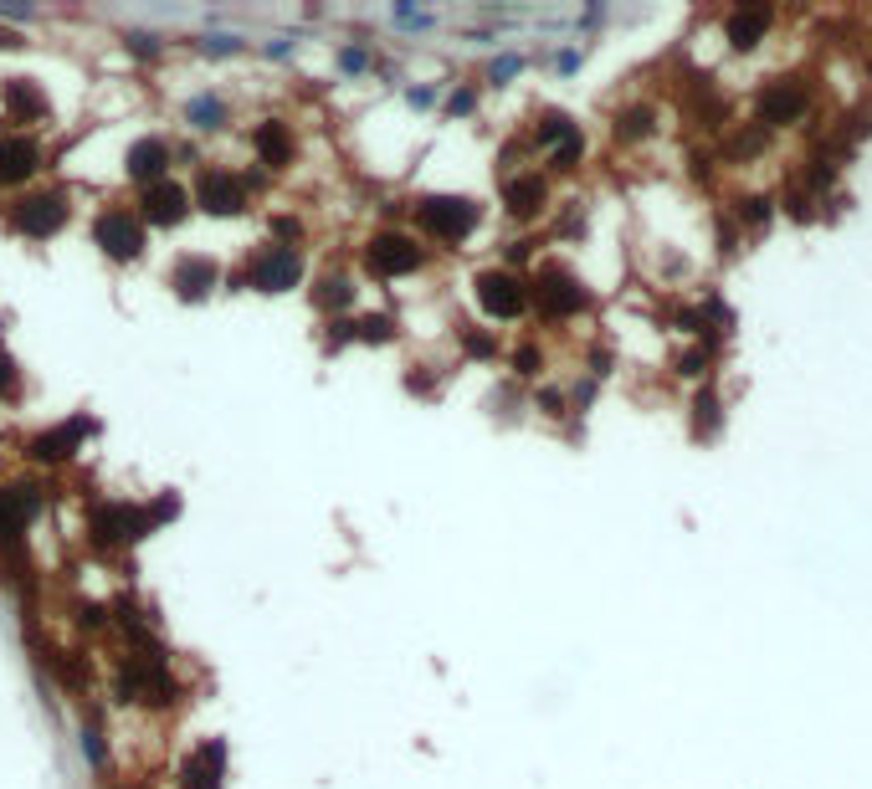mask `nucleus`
<instances>
[{"label": "nucleus", "instance_id": "1", "mask_svg": "<svg viewBox=\"0 0 872 789\" xmlns=\"http://www.w3.org/2000/svg\"><path fill=\"white\" fill-rule=\"evenodd\" d=\"M411 221H416L421 236L457 247V241H468V236L477 231L483 211H477V200H468V196H421V200H411Z\"/></svg>", "mask_w": 872, "mask_h": 789}, {"label": "nucleus", "instance_id": "2", "mask_svg": "<svg viewBox=\"0 0 872 789\" xmlns=\"http://www.w3.org/2000/svg\"><path fill=\"white\" fill-rule=\"evenodd\" d=\"M426 267V247L406 231H375L364 241V272L381 277V283H396V277H411V272Z\"/></svg>", "mask_w": 872, "mask_h": 789}, {"label": "nucleus", "instance_id": "3", "mask_svg": "<svg viewBox=\"0 0 872 789\" xmlns=\"http://www.w3.org/2000/svg\"><path fill=\"white\" fill-rule=\"evenodd\" d=\"M92 241L103 247L109 262H134V256L149 247V231H145V221L134 215V205H103V211L92 215Z\"/></svg>", "mask_w": 872, "mask_h": 789}, {"label": "nucleus", "instance_id": "4", "mask_svg": "<svg viewBox=\"0 0 872 789\" xmlns=\"http://www.w3.org/2000/svg\"><path fill=\"white\" fill-rule=\"evenodd\" d=\"M196 205L205 215H241L252 205V179L226 164H205L196 175Z\"/></svg>", "mask_w": 872, "mask_h": 789}, {"label": "nucleus", "instance_id": "5", "mask_svg": "<svg viewBox=\"0 0 872 789\" xmlns=\"http://www.w3.org/2000/svg\"><path fill=\"white\" fill-rule=\"evenodd\" d=\"M473 292H477V308H483L493 323H519L528 313V283L524 277H513L509 267L477 272Z\"/></svg>", "mask_w": 872, "mask_h": 789}, {"label": "nucleus", "instance_id": "6", "mask_svg": "<svg viewBox=\"0 0 872 789\" xmlns=\"http://www.w3.org/2000/svg\"><path fill=\"white\" fill-rule=\"evenodd\" d=\"M67 215H73V205H67L62 190H32V196H21L16 205L5 211V221H11V231L32 236V241H47V236H57L67 226Z\"/></svg>", "mask_w": 872, "mask_h": 789}, {"label": "nucleus", "instance_id": "7", "mask_svg": "<svg viewBox=\"0 0 872 789\" xmlns=\"http://www.w3.org/2000/svg\"><path fill=\"white\" fill-rule=\"evenodd\" d=\"M585 303H590V292L575 283V272L555 267V262L539 267L534 272V283H528V308H539L545 318H575Z\"/></svg>", "mask_w": 872, "mask_h": 789}, {"label": "nucleus", "instance_id": "8", "mask_svg": "<svg viewBox=\"0 0 872 789\" xmlns=\"http://www.w3.org/2000/svg\"><path fill=\"white\" fill-rule=\"evenodd\" d=\"M134 215L149 226H180L185 215H190V190L185 185H175V179H154V185H145L139 190V205H134Z\"/></svg>", "mask_w": 872, "mask_h": 789}, {"label": "nucleus", "instance_id": "9", "mask_svg": "<svg viewBox=\"0 0 872 789\" xmlns=\"http://www.w3.org/2000/svg\"><path fill=\"white\" fill-rule=\"evenodd\" d=\"M298 277H303V256H298V251L262 247L252 262H247V283H252L257 292H288V287H298Z\"/></svg>", "mask_w": 872, "mask_h": 789}, {"label": "nucleus", "instance_id": "10", "mask_svg": "<svg viewBox=\"0 0 872 789\" xmlns=\"http://www.w3.org/2000/svg\"><path fill=\"white\" fill-rule=\"evenodd\" d=\"M41 164H47V149H41L37 134L11 128L0 139V185H26V179H37Z\"/></svg>", "mask_w": 872, "mask_h": 789}, {"label": "nucleus", "instance_id": "11", "mask_svg": "<svg viewBox=\"0 0 872 789\" xmlns=\"http://www.w3.org/2000/svg\"><path fill=\"white\" fill-rule=\"evenodd\" d=\"M549 205V179L539 175V170H524V175H513L509 185H503V211L513 215V221H539Z\"/></svg>", "mask_w": 872, "mask_h": 789}, {"label": "nucleus", "instance_id": "12", "mask_svg": "<svg viewBox=\"0 0 872 789\" xmlns=\"http://www.w3.org/2000/svg\"><path fill=\"white\" fill-rule=\"evenodd\" d=\"M292 124H283V118H262V124L252 128V154L257 164H267V170H288L292 164Z\"/></svg>", "mask_w": 872, "mask_h": 789}, {"label": "nucleus", "instance_id": "13", "mask_svg": "<svg viewBox=\"0 0 872 789\" xmlns=\"http://www.w3.org/2000/svg\"><path fill=\"white\" fill-rule=\"evenodd\" d=\"M170 160H175V143L160 139V134H149V139H139L134 149H128V179H139V190H145V185L164 179Z\"/></svg>", "mask_w": 872, "mask_h": 789}, {"label": "nucleus", "instance_id": "14", "mask_svg": "<svg viewBox=\"0 0 872 789\" xmlns=\"http://www.w3.org/2000/svg\"><path fill=\"white\" fill-rule=\"evenodd\" d=\"M800 113H806V83H796V77H781V83H770L760 92L764 124H796Z\"/></svg>", "mask_w": 872, "mask_h": 789}, {"label": "nucleus", "instance_id": "15", "mask_svg": "<svg viewBox=\"0 0 872 789\" xmlns=\"http://www.w3.org/2000/svg\"><path fill=\"white\" fill-rule=\"evenodd\" d=\"M170 287L180 292L185 303H196V298H205V292L216 287V262H211V256H180V262L170 267Z\"/></svg>", "mask_w": 872, "mask_h": 789}, {"label": "nucleus", "instance_id": "16", "mask_svg": "<svg viewBox=\"0 0 872 789\" xmlns=\"http://www.w3.org/2000/svg\"><path fill=\"white\" fill-rule=\"evenodd\" d=\"M770 5H739V11H728L724 16V32H728V41L739 47V52H749V47H760L764 41V32H770Z\"/></svg>", "mask_w": 872, "mask_h": 789}, {"label": "nucleus", "instance_id": "17", "mask_svg": "<svg viewBox=\"0 0 872 789\" xmlns=\"http://www.w3.org/2000/svg\"><path fill=\"white\" fill-rule=\"evenodd\" d=\"M185 124L200 128V134H216V128H226V103H221L216 92H200V98L185 103Z\"/></svg>", "mask_w": 872, "mask_h": 789}, {"label": "nucleus", "instance_id": "18", "mask_svg": "<svg viewBox=\"0 0 872 789\" xmlns=\"http://www.w3.org/2000/svg\"><path fill=\"white\" fill-rule=\"evenodd\" d=\"M313 303H319V313H345V308L354 303V283H349V277H334V272H324V277H319V287H313Z\"/></svg>", "mask_w": 872, "mask_h": 789}, {"label": "nucleus", "instance_id": "19", "mask_svg": "<svg viewBox=\"0 0 872 789\" xmlns=\"http://www.w3.org/2000/svg\"><path fill=\"white\" fill-rule=\"evenodd\" d=\"M570 134H575L570 113H560V108H545V113L534 118V134H528V139H534V143H539V149L549 154V149H555V143H564Z\"/></svg>", "mask_w": 872, "mask_h": 789}, {"label": "nucleus", "instance_id": "20", "mask_svg": "<svg viewBox=\"0 0 872 789\" xmlns=\"http://www.w3.org/2000/svg\"><path fill=\"white\" fill-rule=\"evenodd\" d=\"M581 160H585V134H581V128H575L564 143H555V149H549V170H560V175H570Z\"/></svg>", "mask_w": 872, "mask_h": 789}, {"label": "nucleus", "instance_id": "21", "mask_svg": "<svg viewBox=\"0 0 872 789\" xmlns=\"http://www.w3.org/2000/svg\"><path fill=\"white\" fill-rule=\"evenodd\" d=\"M652 124H657L652 108H626V113L616 118V139H647V134H652Z\"/></svg>", "mask_w": 872, "mask_h": 789}, {"label": "nucleus", "instance_id": "22", "mask_svg": "<svg viewBox=\"0 0 872 789\" xmlns=\"http://www.w3.org/2000/svg\"><path fill=\"white\" fill-rule=\"evenodd\" d=\"M513 370H519L524 379H534L539 370H545V349H534V343H519V349H513Z\"/></svg>", "mask_w": 872, "mask_h": 789}, {"label": "nucleus", "instance_id": "23", "mask_svg": "<svg viewBox=\"0 0 872 789\" xmlns=\"http://www.w3.org/2000/svg\"><path fill=\"white\" fill-rule=\"evenodd\" d=\"M770 205H775V200H770V196H749L745 200V211H739V215H745V221H749V226H764V221H770Z\"/></svg>", "mask_w": 872, "mask_h": 789}, {"label": "nucleus", "instance_id": "24", "mask_svg": "<svg viewBox=\"0 0 872 789\" xmlns=\"http://www.w3.org/2000/svg\"><path fill=\"white\" fill-rule=\"evenodd\" d=\"M200 52L232 57V52H241V41H237V36H205V41H200Z\"/></svg>", "mask_w": 872, "mask_h": 789}, {"label": "nucleus", "instance_id": "25", "mask_svg": "<svg viewBox=\"0 0 872 789\" xmlns=\"http://www.w3.org/2000/svg\"><path fill=\"white\" fill-rule=\"evenodd\" d=\"M473 108H477V92L473 88H457L452 98H447V113H457V118H468Z\"/></svg>", "mask_w": 872, "mask_h": 789}, {"label": "nucleus", "instance_id": "26", "mask_svg": "<svg viewBox=\"0 0 872 789\" xmlns=\"http://www.w3.org/2000/svg\"><path fill=\"white\" fill-rule=\"evenodd\" d=\"M370 62H375V57L364 52V47H345V52H339V67H345V72H364Z\"/></svg>", "mask_w": 872, "mask_h": 789}, {"label": "nucleus", "instance_id": "27", "mask_svg": "<svg viewBox=\"0 0 872 789\" xmlns=\"http://www.w3.org/2000/svg\"><path fill=\"white\" fill-rule=\"evenodd\" d=\"M519 67H524V57H498V62H493V72H488V77H493V83H509V77H513V72H519Z\"/></svg>", "mask_w": 872, "mask_h": 789}, {"label": "nucleus", "instance_id": "28", "mask_svg": "<svg viewBox=\"0 0 872 789\" xmlns=\"http://www.w3.org/2000/svg\"><path fill=\"white\" fill-rule=\"evenodd\" d=\"M16 390V364H11V354L0 349V394H11Z\"/></svg>", "mask_w": 872, "mask_h": 789}, {"label": "nucleus", "instance_id": "29", "mask_svg": "<svg viewBox=\"0 0 872 789\" xmlns=\"http://www.w3.org/2000/svg\"><path fill=\"white\" fill-rule=\"evenodd\" d=\"M406 98H411V108H432V103H436V92H432V88H411Z\"/></svg>", "mask_w": 872, "mask_h": 789}]
</instances>
